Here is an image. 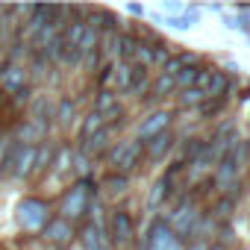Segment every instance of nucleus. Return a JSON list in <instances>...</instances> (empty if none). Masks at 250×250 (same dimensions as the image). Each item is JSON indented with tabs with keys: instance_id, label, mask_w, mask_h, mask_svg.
<instances>
[{
	"instance_id": "1",
	"label": "nucleus",
	"mask_w": 250,
	"mask_h": 250,
	"mask_svg": "<svg viewBox=\"0 0 250 250\" xmlns=\"http://www.w3.org/2000/svg\"><path fill=\"white\" fill-rule=\"evenodd\" d=\"M53 218V209L44 197H36V194H24L18 203H15V224L21 232L27 235H39L44 229V224Z\"/></svg>"
},
{
	"instance_id": "2",
	"label": "nucleus",
	"mask_w": 250,
	"mask_h": 250,
	"mask_svg": "<svg viewBox=\"0 0 250 250\" xmlns=\"http://www.w3.org/2000/svg\"><path fill=\"white\" fill-rule=\"evenodd\" d=\"M91 197H94V180H77V183H71L62 191V197H59V218H65L71 224L85 221Z\"/></svg>"
},
{
	"instance_id": "3",
	"label": "nucleus",
	"mask_w": 250,
	"mask_h": 250,
	"mask_svg": "<svg viewBox=\"0 0 250 250\" xmlns=\"http://www.w3.org/2000/svg\"><path fill=\"white\" fill-rule=\"evenodd\" d=\"M142 159H145V147L136 139H121V142H115L106 150V156H103V162L112 168V174H124V177H130L142 165Z\"/></svg>"
},
{
	"instance_id": "4",
	"label": "nucleus",
	"mask_w": 250,
	"mask_h": 250,
	"mask_svg": "<svg viewBox=\"0 0 250 250\" xmlns=\"http://www.w3.org/2000/svg\"><path fill=\"white\" fill-rule=\"evenodd\" d=\"M197 221H200V206H197V200H194L191 194H186V197L177 200V206L171 209V215H168L165 224H168V229L183 241V238H191Z\"/></svg>"
},
{
	"instance_id": "5",
	"label": "nucleus",
	"mask_w": 250,
	"mask_h": 250,
	"mask_svg": "<svg viewBox=\"0 0 250 250\" xmlns=\"http://www.w3.org/2000/svg\"><path fill=\"white\" fill-rule=\"evenodd\" d=\"M106 232L115 250H130L136 244V221L127 209H115L106 218Z\"/></svg>"
},
{
	"instance_id": "6",
	"label": "nucleus",
	"mask_w": 250,
	"mask_h": 250,
	"mask_svg": "<svg viewBox=\"0 0 250 250\" xmlns=\"http://www.w3.org/2000/svg\"><path fill=\"white\" fill-rule=\"evenodd\" d=\"M39 238H42L47 247L65 250V247H71V244L77 241V227H74L71 221H65V218H59V215H53V218L44 224V229L39 232Z\"/></svg>"
},
{
	"instance_id": "7",
	"label": "nucleus",
	"mask_w": 250,
	"mask_h": 250,
	"mask_svg": "<svg viewBox=\"0 0 250 250\" xmlns=\"http://www.w3.org/2000/svg\"><path fill=\"white\" fill-rule=\"evenodd\" d=\"M77 244L83 250H112L106 221H83L77 229Z\"/></svg>"
},
{
	"instance_id": "8",
	"label": "nucleus",
	"mask_w": 250,
	"mask_h": 250,
	"mask_svg": "<svg viewBox=\"0 0 250 250\" xmlns=\"http://www.w3.org/2000/svg\"><path fill=\"white\" fill-rule=\"evenodd\" d=\"M142 250H183V241L168 229L165 221H153L142 238Z\"/></svg>"
},
{
	"instance_id": "9",
	"label": "nucleus",
	"mask_w": 250,
	"mask_h": 250,
	"mask_svg": "<svg viewBox=\"0 0 250 250\" xmlns=\"http://www.w3.org/2000/svg\"><path fill=\"white\" fill-rule=\"evenodd\" d=\"M171 121H174V112H168V109H153L147 118H142L139 130H136V142H139V145H147L150 139H156V136L168 133Z\"/></svg>"
},
{
	"instance_id": "10",
	"label": "nucleus",
	"mask_w": 250,
	"mask_h": 250,
	"mask_svg": "<svg viewBox=\"0 0 250 250\" xmlns=\"http://www.w3.org/2000/svg\"><path fill=\"white\" fill-rule=\"evenodd\" d=\"M15 145H21V147H36V145H42V142H47L50 139V133L42 127V124H36V121H30V118H21L15 127H12V136H9Z\"/></svg>"
},
{
	"instance_id": "11",
	"label": "nucleus",
	"mask_w": 250,
	"mask_h": 250,
	"mask_svg": "<svg viewBox=\"0 0 250 250\" xmlns=\"http://www.w3.org/2000/svg\"><path fill=\"white\" fill-rule=\"evenodd\" d=\"M53 103H56V97L50 94V91H36L33 94V100H30V121H36V124H42V127L50 133L53 130Z\"/></svg>"
},
{
	"instance_id": "12",
	"label": "nucleus",
	"mask_w": 250,
	"mask_h": 250,
	"mask_svg": "<svg viewBox=\"0 0 250 250\" xmlns=\"http://www.w3.org/2000/svg\"><path fill=\"white\" fill-rule=\"evenodd\" d=\"M112 139H115V133H112L109 127H103V130H100L97 136H91L85 145H77V150H80V153H85L91 162H97V159H103V156H106V150L115 145Z\"/></svg>"
},
{
	"instance_id": "13",
	"label": "nucleus",
	"mask_w": 250,
	"mask_h": 250,
	"mask_svg": "<svg viewBox=\"0 0 250 250\" xmlns=\"http://www.w3.org/2000/svg\"><path fill=\"white\" fill-rule=\"evenodd\" d=\"M71 168H74V145H68V142H59L56 145V156H53V165H50V177L53 180H68L71 177Z\"/></svg>"
},
{
	"instance_id": "14",
	"label": "nucleus",
	"mask_w": 250,
	"mask_h": 250,
	"mask_svg": "<svg viewBox=\"0 0 250 250\" xmlns=\"http://www.w3.org/2000/svg\"><path fill=\"white\" fill-rule=\"evenodd\" d=\"M77 118H80V115H77V100H74L71 94H59L56 103H53V127L68 130Z\"/></svg>"
},
{
	"instance_id": "15",
	"label": "nucleus",
	"mask_w": 250,
	"mask_h": 250,
	"mask_svg": "<svg viewBox=\"0 0 250 250\" xmlns=\"http://www.w3.org/2000/svg\"><path fill=\"white\" fill-rule=\"evenodd\" d=\"M174 145H177V136L168 130V133L150 139L147 145H142V147H145V159H147V162H162V159L174 150Z\"/></svg>"
},
{
	"instance_id": "16",
	"label": "nucleus",
	"mask_w": 250,
	"mask_h": 250,
	"mask_svg": "<svg viewBox=\"0 0 250 250\" xmlns=\"http://www.w3.org/2000/svg\"><path fill=\"white\" fill-rule=\"evenodd\" d=\"M103 127H106V121H103L97 112L88 109V112L83 115V121H80V127H77V145H85V142H88L91 136H97Z\"/></svg>"
},
{
	"instance_id": "17",
	"label": "nucleus",
	"mask_w": 250,
	"mask_h": 250,
	"mask_svg": "<svg viewBox=\"0 0 250 250\" xmlns=\"http://www.w3.org/2000/svg\"><path fill=\"white\" fill-rule=\"evenodd\" d=\"M53 156H56V142H53V139H47V142L36 145V174H33V177L47 174V171H50V165H53Z\"/></svg>"
},
{
	"instance_id": "18",
	"label": "nucleus",
	"mask_w": 250,
	"mask_h": 250,
	"mask_svg": "<svg viewBox=\"0 0 250 250\" xmlns=\"http://www.w3.org/2000/svg\"><path fill=\"white\" fill-rule=\"evenodd\" d=\"M188 65H197V59H194L191 53H174V56H168V62L162 65V74L174 80V77H177V74H183Z\"/></svg>"
},
{
	"instance_id": "19",
	"label": "nucleus",
	"mask_w": 250,
	"mask_h": 250,
	"mask_svg": "<svg viewBox=\"0 0 250 250\" xmlns=\"http://www.w3.org/2000/svg\"><path fill=\"white\" fill-rule=\"evenodd\" d=\"M197 21H200V6H186L183 15H177V18H165V27H174V30H191V27H197Z\"/></svg>"
},
{
	"instance_id": "20",
	"label": "nucleus",
	"mask_w": 250,
	"mask_h": 250,
	"mask_svg": "<svg viewBox=\"0 0 250 250\" xmlns=\"http://www.w3.org/2000/svg\"><path fill=\"white\" fill-rule=\"evenodd\" d=\"M147 88H150V74H147V68H139V65H133V77H130L127 97H142Z\"/></svg>"
},
{
	"instance_id": "21",
	"label": "nucleus",
	"mask_w": 250,
	"mask_h": 250,
	"mask_svg": "<svg viewBox=\"0 0 250 250\" xmlns=\"http://www.w3.org/2000/svg\"><path fill=\"white\" fill-rule=\"evenodd\" d=\"M171 91H177V83L171 80V77H165V74H159L156 80H150V88H147V100L153 103V100H162V97H168Z\"/></svg>"
},
{
	"instance_id": "22",
	"label": "nucleus",
	"mask_w": 250,
	"mask_h": 250,
	"mask_svg": "<svg viewBox=\"0 0 250 250\" xmlns=\"http://www.w3.org/2000/svg\"><path fill=\"white\" fill-rule=\"evenodd\" d=\"M103 188L118 197V194H124V191L130 188V177H124V174H106L103 177Z\"/></svg>"
},
{
	"instance_id": "23",
	"label": "nucleus",
	"mask_w": 250,
	"mask_h": 250,
	"mask_svg": "<svg viewBox=\"0 0 250 250\" xmlns=\"http://www.w3.org/2000/svg\"><path fill=\"white\" fill-rule=\"evenodd\" d=\"M203 100H206V94H203L200 88H186V91L177 94V103H180V106H200Z\"/></svg>"
},
{
	"instance_id": "24",
	"label": "nucleus",
	"mask_w": 250,
	"mask_h": 250,
	"mask_svg": "<svg viewBox=\"0 0 250 250\" xmlns=\"http://www.w3.org/2000/svg\"><path fill=\"white\" fill-rule=\"evenodd\" d=\"M235 203H238L235 197H229V194H221V200L215 203V209H212V212H215L218 218H229V215L235 212Z\"/></svg>"
},
{
	"instance_id": "25",
	"label": "nucleus",
	"mask_w": 250,
	"mask_h": 250,
	"mask_svg": "<svg viewBox=\"0 0 250 250\" xmlns=\"http://www.w3.org/2000/svg\"><path fill=\"white\" fill-rule=\"evenodd\" d=\"M159 9H162V15H165V18H177V15H183V12H186V3H177V0H162Z\"/></svg>"
},
{
	"instance_id": "26",
	"label": "nucleus",
	"mask_w": 250,
	"mask_h": 250,
	"mask_svg": "<svg viewBox=\"0 0 250 250\" xmlns=\"http://www.w3.org/2000/svg\"><path fill=\"white\" fill-rule=\"evenodd\" d=\"M227 27H229V30L250 33V18H238V15H232V18H227Z\"/></svg>"
},
{
	"instance_id": "27",
	"label": "nucleus",
	"mask_w": 250,
	"mask_h": 250,
	"mask_svg": "<svg viewBox=\"0 0 250 250\" xmlns=\"http://www.w3.org/2000/svg\"><path fill=\"white\" fill-rule=\"evenodd\" d=\"M127 12H130V15H136V18H145V15H147V9H145V6H139V3H130V6H127Z\"/></svg>"
},
{
	"instance_id": "28",
	"label": "nucleus",
	"mask_w": 250,
	"mask_h": 250,
	"mask_svg": "<svg viewBox=\"0 0 250 250\" xmlns=\"http://www.w3.org/2000/svg\"><path fill=\"white\" fill-rule=\"evenodd\" d=\"M229 241H232V229H229V227H221V247L229 244Z\"/></svg>"
},
{
	"instance_id": "29",
	"label": "nucleus",
	"mask_w": 250,
	"mask_h": 250,
	"mask_svg": "<svg viewBox=\"0 0 250 250\" xmlns=\"http://www.w3.org/2000/svg\"><path fill=\"white\" fill-rule=\"evenodd\" d=\"M188 250H206V244H203V241H194V244H191Z\"/></svg>"
},
{
	"instance_id": "30",
	"label": "nucleus",
	"mask_w": 250,
	"mask_h": 250,
	"mask_svg": "<svg viewBox=\"0 0 250 250\" xmlns=\"http://www.w3.org/2000/svg\"><path fill=\"white\" fill-rule=\"evenodd\" d=\"M206 250H227V247H221V244H212V247H206Z\"/></svg>"
}]
</instances>
